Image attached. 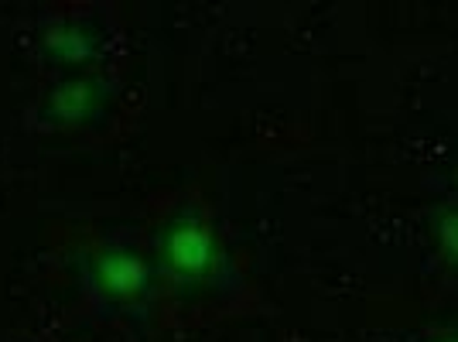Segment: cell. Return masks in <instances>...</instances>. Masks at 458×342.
I'll return each mask as SVG.
<instances>
[{
	"label": "cell",
	"instance_id": "2",
	"mask_svg": "<svg viewBox=\"0 0 458 342\" xmlns=\"http://www.w3.org/2000/svg\"><path fill=\"white\" fill-rule=\"evenodd\" d=\"M96 274H99V285L106 287L110 295H137L140 285H144V264L137 261V257H127V253H110V257H103L99 267H96Z\"/></svg>",
	"mask_w": 458,
	"mask_h": 342
},
{
	"label": "cell",
	"instance_id": "1",
	"mask_svg": "<svg viewBox=\"0 0 458 342\" xmlns=\"http://www.w3.org/2000/svg\"><path fill=\"white\" fill-rule=\"evenodd\" d=\"M165 257H168V264H172L178 274H191V278H195V274H206L212 264L209 233L202 227H195V223H182V227L168 236Z\"/></svg>",
	"mask_w": 458,
	"mask_h": 342
}]
</instances>
